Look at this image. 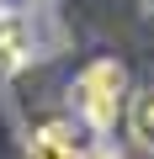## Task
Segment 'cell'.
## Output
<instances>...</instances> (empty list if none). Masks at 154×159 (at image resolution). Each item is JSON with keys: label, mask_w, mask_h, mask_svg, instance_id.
<instances>
[{"label": "cell", "mask_w": 154, "mask_h": 159, "mask_svg": "<svg viewBox=\"0 0 154 159\" xmlns=\"http://www.w3.org/2000/svg\"><path fill=\"white\" fill-rule=\"evenodd\" d=\"M27 53H32V32H27V21L16 16V11H0V69H21L27 64Z\"/></svg>", "instance_id": "obj_3"}, {"label": "cell", "mask_w": 154, "mask_h": 159, "mask_svg": "<svg viewBox=\"0 0 154 159\" xmlns=\"http://www.w3.org/2000/svg\"><path fill=\"white\" fill-rule=\"evenodd\" d=\"M128 133H133V143L154 159V85H143V90H133L128 96Z\"/></svg>", "instance_id": "obj_4"}, {"label": "cell", "mask_w": 154, "mask_h": 159, "mask_svg": "<svg viewBox=\"0 0 154 159\" xmlns=\"http://www.w3.org/2000/svg\"><path fill=\"white\" fill-rule=\"evenodd\" d=\"M74 106H80L85 127L96 133H112L122 106H128V69L117 58H96L80 69V80H74Z\"/></svg>", "instance_id": "obj_1"}, {"label": "cell", "mask_w": 154, "mask_h": 159, "mask_svg": "<svg viewBox=\"0 0 154 159\" xmlns=\"http://www.w3.org/2000/svg\"><path fill=\"white\" fill-rule=\"evenodd\" d=\"M85 159H122V154H112V148H91Z\"/></svg>", "instance_id": "obj_5"}, {"label": "cell", "mask_w": 154, "mask_h": 159, "mask_svg": "<svg viewBox=\"0 0 154 159\" xmlns=\"http://www.w3.org/2000/svg\"><path fill=\"white\" fill-rule=\"evenodd\" d=\"M27 159H85V148H80L69 122H43L27 143Z\"/></svg>", "instance_id": "obj_2"}]
</instances>
